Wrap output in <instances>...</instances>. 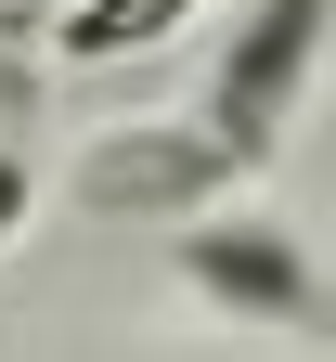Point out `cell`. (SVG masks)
<instances>
[{"instance_id": "obj_1", "label": "cell", "mask_w": 336, "mask_h": 362, "mask_svg": "<svg viewBox=\"0 0 336 362\" xmlns=\"http://www.w3.org/2000/svg\"><path fill=\"white\" fill-rule=\"evenodd\" d=\"M233 181H246V156H233L207 117H129V129H91L78 143L65 194L91 220H195V207L233 194Z\"/></svg>"}, {"instance_id": "obj_2", "label": "cell", "mask_w": 336, "mask_h": 362, "mask_svg": "<svg viewBox=\"0 0 336 362\" xmlns=\"http://www.w3.org/2000/svg\"><path fill=\"white\" fill-rule=\"evenodd\" d=\"M181 285H195L220 324H272V337H323L336 324V285L323 259L284 233V220H181Z\"/></svg>"}, {"instance_id": "obj_3", "label": "cell", "mask_w": 336, "mask_h": 362, "mask_svg": "<svg viewBox=\"0 0 336 362\" xmlns=\"http://www.w3.org/2000/svg\"><path fill=\"white\" fill-rule=\"evenodd\" d=\"M323 39H336V0H246V13H233L220 78H207V129H220L246 168H272L284 117H298V90H311V65H323Z\"/></svg>"}, {"instance_id": "obj_4", "label": "cell", "mask_w": 336, "mask_h": 362, "mask_svg": "<svg viewBox=\"0 0 336 362\" xmlns=\"http://www.w3.org/2000/svg\"><path fill=\"white\" fill-rule=\"evenodd\" d=\"M207 0H65L52 13V52L65 65H129V52H156L168 26H195Z\"/></svg>"}, {"instance_id": "obj_5", "label": "cell", "mask_w": 336, "mask_h": 362, "mask_svg": "<svg viewBox=\"0 0 336 362\" xmlns=\"http://www.w3.org/2000/svg\"><path fill=\"white\" fill-rule=\"evenodd\" d=\"M26 117H39V65L0 39V246L26 233V207H39V168H26Z\"/></svg>"}]
</instances>
